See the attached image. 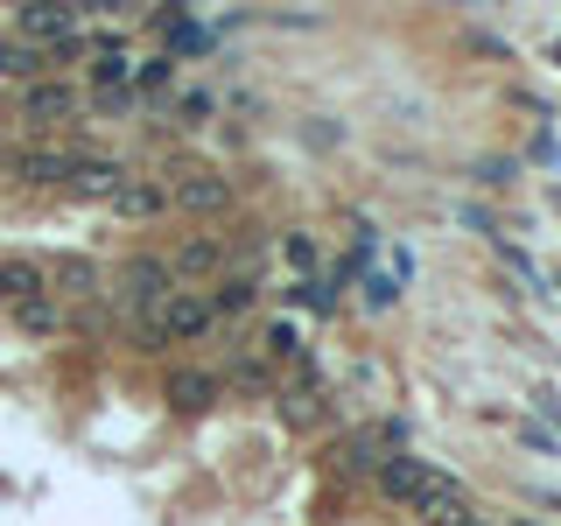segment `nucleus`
Instances as JSON below:
<instances>
[{
	"mask_svg": "<svg viewBox=\"0 0 561 526\" xmlns=\"http://www.w3.org/2000/svg\"><path fill=\"white\" fill-rule=\"evenodd\" d=\"M49 281H57L64 295H92L99 288V267H92V260H57V274H49Z\"/></svg>",
	"mask_w": 561,
	"mask_h": 526,
	"instance_id": "obj_14",
	"label": "nucleus"
},
{
	"mask_svg": "<svg viewBox=\"0 0 561 526\" xmlns=\"http://www.w3.org/2000/svg\"><path fill=\"white\" fill-rule=\"evenodd\" d=\"M70 162H78L70 148H28V155H14V175L22 183H70Z\"/></svg>",
	"mask_w": 561,
	"mask_h": 526,
	"instance_id": "obj_7",
	"label": "nucleus"
},
{
	"mask_svg": "<svg viewBox=\"0 0 561 526\" xmlns=\"http://www.w3.org/2000/svg\"><path fill=\"white\" fill-rule=\"evenodd\" d=\"M379 491H386L393 505H414V513H428L435 526H478V519H470L463 484L443 478V470H428L421 456H386V464H379Z\"/></svg>",
	"mask_w": 561,
	"mask_h": 526,
	"instance_id": "obj_1",
	"label": "nucleus"
},
{
	"mask_svg": "<svg viewBox=\"0 0 561 526\" xmlns=\"http://www.w3.org/2000/svg\"><path fill=\"white\" fill-rule=\"evenodd\" d=\"M210 113H218V99H210V92H190L183 99V119H210Z\"/></svg>",
	"mask_w": 561,
	"mask_h": 526,
	"instance_id": "obj_20",
	"label": "nucleus"
},
{
	"mask_svg": "<svg viewBox=\"0 0 561 526\" xmlns=\"http://www.w3.org/2000/svg\"><path fill=\"white\" fill-rule=\"evenodd\" d=\"M210 267H225V245L218 239H190L183 253L169 260V274H210Z\"/></svg>",
	"mask_w": 561,
	"mask_h": 526,
	"instance_id": "obj_12",
	"label": "nucleus"
},
{
	"mask_svg": "<svg viewBox=\"0 0 561 526\" xmlns=\"http://www.w3.org/2000/svg\"><path fill=\"white\" fill-rule=\"evenodd\" d=\"M14 316H22V330H35V338H49V330H57V309H49V302H22Z\"/></svg>",
	"mask_w": 561,
	"mask_h": 526,
	"instance_id": "obj_17",
	"label": "nucleus"
},
{
	"mask_svg": "<svg viewBox=\"0 0 561 526\" xmlns=\"http://www.w3.org/2000/svg\"><path fill=\"white\" fill-rule=\"evenodd\" d=\"M43 57H49V49H35V43H8V49H0V78H43Z\"/></svg>",
	"mask_w": 561,
	"mask_h": 526,
	"instance_id": "obj_13",
	"label": "nucleus"
},
{
	"mask_svg": "<svg viewBox=\"0 0 561 526\" xmlns=\"http://www.w3.org/2000/svg\"><path fill=\"white\" fill-rule=\"evenodd\" d=\"M239 309H253V281H245V274H232V281L218 288V302H210V316H239Z\"/></svg>",
	"mask_w": 561,
	"mask_h": 526,
	"instance_id": "obj_15",
	"label": "nucleus"
},
{
	"mask_svg": "<svg viewBox=\"0 0 561 526\" xmlns=\"http://www.w3.org/2000/svg\"><path fill=\"white\" fill-rule=\"evenodd\" d=\"M119 183H127V169H119L113 155H78V162H70V190H84V197H113Z\"/></svg>",
	"mask_w": 561,
	"mask_h": 526,
	"instance_id": "obj_4",
	"label": "nucleus"
},
{
	"mask_svg": "<svg viewBox=\"0 0 561 526\" xmlns=\"http://www.w3.org/2000/svg\"><path fill=\"white\" fill-rule=\"evenodd\" d=\"M554 64H561V49H554Z\"/></svg>",
	"mask_w": 561,
	"mask_h": 526,
	"instance_id": "obj_21",
	"label": "nucleus"
},
{
	"mask_svg": "<svg viewBox=\"0 0 561 526\" xmlns=\"http://www.w3.org/2000/svg\"><path fill=\"white\" fill-rule=\"evenodd\" d=\"M393 295H400V274H373V281H365V302H373V309H386Z\"/></svg>",
	"mask_w": 561,
	"mask_h": 526,
	"instance_id": "obj_19",
	"label": "nucleus"
},
{
	"mask_svg": "<svg viewBox=\"0 0 561 526\" xmlns=\"http://www.w3.org/2000/svg\"><path fill=\"white\" fill-rule=\"evenodd\" d=\"M260 344H267L274 358H295V351H302V344H295V323H267V338H260Z\"/></svg>",
	"mask_w": 561,
	"mask_h": 526,
	"instance_id": "obj_18",
	"label": "nucleus"
},
{
	"mask_svg": "<svg viewBox=\"0 0 561 526\" xmlns=\"http://www.w3.org/2000/svg\"><path fill=\"white\" fill-rule=\"evenodd\" d=\"M119 78H134V64H127V49H119V35H105L99 57H92V84H99V92H113Z\"/></svg>",
	"mask_w": 561,
	"mask_h": 526,
	"instance_id": "obj_11",
	"label": "nucleus"
},
{
	"mask_svg": "<svg viewBox=\"0 0 561 526\" xmlns=\"http://www.w3.org/2000/svg\"><path fill=\"white\" fill-rule=\"evenodd\" d=\"M43 288H49V274L35 267V260H0V295H8L14 309H22V302H43Z\"/></svg>",
	"mask_w": 561,
	"mask_h": 526,
	"instance_id": "obj_9",
	"label": "nucleus"
},
{
	"mask_svg": "<svg viewBox=\"0 0 561 526\" xmlns=\"http://www.w3.org/2000/svg\"><path fill=\"white\" fill-rule=\"evenodd\" d=\"M70 113H78V92L57 84V78H35L22 92V119H28V127H49V119H70Z\"/></svg>",
	"mask_w": 561,
	"mask_h": 526,
	"instance_id": "obj_3",
	"label": "nucleus"
},
{
	"mask_svg": "<svg viewBox=\"0 0 561 526\" xmlns=\"http://www.w3.org/2000/svg\"><path fill=\"white\" fill-rule=\"evenodd\" d=\"M218 400V373H169V408L175 414H204Z\"/></svg>",
	"mask_w": 561,
	"mask_h": 526,
	"instance_id": "obj_8",
	"label": "nucleus"
},
{
	"mask_svg": "<svg viewBox=\"0 0 561 526\" xmlns=\"http://www.w3.org/2000/svg\"><path fill=\"white\" fill-rule=\"evenodd\" d=\"M113 210H119V218H154V210H169V190L162 183H134V175H127V183L113 190Z\"/></svg>",
	"mask_w": 561,
	"mask_h": 526,
	"instance_id": "obj_10",
	"label": "nucleus"
},
{
	"mask_svg": "<svg viewBox=\"0 0 561 526\" xmlns=\"http://www.w3.org/2000/svg\"><path fill=\"white\" fill-rule=\"evenodd\" d=\"M210 330V302L204 295H162V302L148 309V344H169V338H204Z\"/></svg>",
	"mask_w": 561,
	"mask_h": 526,
	"instance_id": "obj_2",
	"label": "nucleus"
},
{
	"mask_svg": "<svg viewBox=\"0 0 561 526\" xmlns=\"http://www.w3.org/2000/svg\"><path fill=\"white\" fill-rule=\"evenodd\" d=\"M175 204H183V210H225V204H232V183L210 175V169H190L183 183H175Z\"/></svg>",
	"mask_w": 561,
	"mask_h": 526,
	"instance_id": "obj_5",
	"label": "nucleus"
},
{
	"mask_svg": "<svg viewBox=\"0 0 561 526\" xmlns=\"http://www.w3.org/2000/svg\"><path fill=\"white\" fill-rule=\"evenodd\" d=\"M134 78H140V92H162V84L175 78V57H148V64H134Z\"/></svg>",
	"mask_w": 561,
	"mask_h": 526,
	"instance_id": "obj_16",
	"label": "nucleus"
},
{
	"mask_svg": "<svg viewBox=\"0 0 561 526\" xmlns=\"http://www.w3.org/2000/svg\"><path fill=\"white\" fill-rule=\"evenodd\" d=\"M162 295H175V274H169V260H134V267H127V302L154 309Z\"/></svg>",
	"mask_w": 561,
	"mask_h": 526,
	"instance_id": "obj_6",
	"label": "nucleus"
}]
</instances>
